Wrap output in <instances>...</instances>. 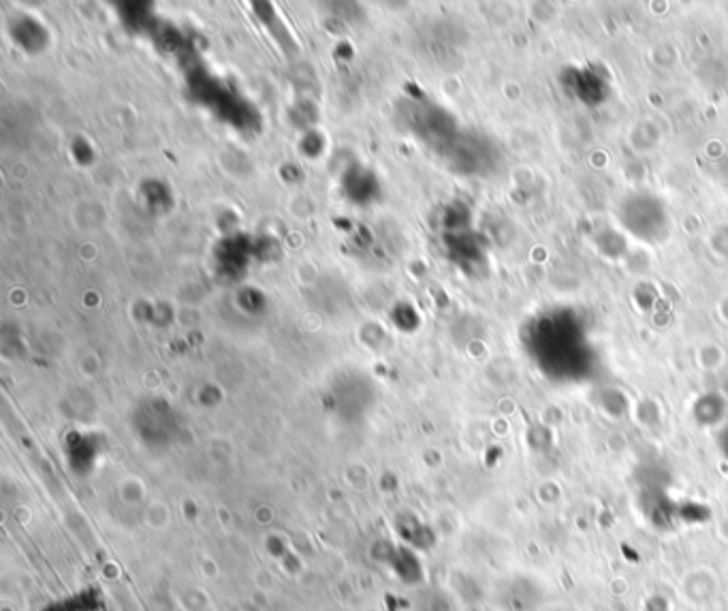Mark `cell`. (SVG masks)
<instances>
[{
  "label": "cell",
  "mask_w": 728,
  "mask_h": 611,
  "mask_svg": "<svg viewBox=\"0 0 728 611\" xmlns=\"http://www.w3.org/2000/svg\"><path fill=\"white\" fill-rule=\"evenodd\" d=\"M718 447H720V451H722V456H724V460L728 462V426L720 432V436H718Z\"/></svg>",
  "instance_id": "6da1fadb"
}]
</instances>
